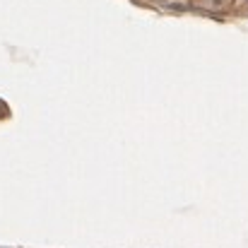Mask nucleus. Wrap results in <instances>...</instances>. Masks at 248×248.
Wrapping results in <instances>:
<instances>
[{"label":"nucleus","mask_w":248,"mask_h":248,"mask_svg":"<svg viewBox=\"0 0 248 248\" xmlns=\"http://www.w3.org/2000/svg\"><path fill=\"white\" fill-rule=\"evenodd\" d=\"M159 2H164V0H159Z\"/></svg>","instance_id":"f257e3e1"}]
</instances>
